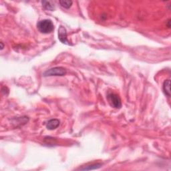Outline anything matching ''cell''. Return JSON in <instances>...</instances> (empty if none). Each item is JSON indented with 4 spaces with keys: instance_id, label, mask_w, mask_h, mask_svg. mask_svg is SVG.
<instances>
[{
    "instance_id": "cell-5",
    "label": "cell",
    "mask_w": 171,
    "mask_h": 171,
    "mask_svg": "<svg viewBox=\"0 0 171 171\" xmlns=\"http://www.w3.org/2000/svg\"><path fill=\"white\" fill-rule=\"evenodd\" d=\"M60 120L58 119H51L46 124V127L50 130H55L60 125Z\"/></svg>"
},
{
    "instance_id": "cell-1",
    "label": "cell",
    "mask_w": 171,
    "mask_h": 171,
    "mask_svg": "<svg viewBox=\"0 0 171 171\" xmlns=\"http://www.w3.org/2000/svg\"><path fill=\"white\" fill-rule=\"evenodd\" d=\"M37 28L42 34H50L54 30V25L50 19H43L38 23Z\"/></svg>"
},
{
    "instance_id": "cell-9",
    "label": "cell",
    "mask_w": 171,
    "mask_h": 171,
    "mask_svg": "<svg viewBox=\"0 0 171 171\" xmlns=\"http://www.w3.org/2000/svg\"><path fill=\"white\" fill-rule=\"evenodd\" d=\"M101 164H96L93 165H90L86 166L85 168H82L81 170H94V169H98L101 166Z\"/></svg>"
},
{
    "instance_id": "cell-3",
    "label": "cell",
    "mask_w": 171,
    "mask_h": 171,
    "mask_svg": "<svg viewBox=\"0 0 171 171\" xmlns=\"http://www.w3.org/2000/svg\"><path fill=\"white\" fill-rule=\"evenodd\" d=\"M66 70L63 67H55L48 70L44 73V76H63L66 74Z\"/></svg>"
},
{
    "instance_id": "cell-7",
    "label": "cell",
    "mask_w": 171,
    "mask_h": 171,
    "mask_svg": "<svg viewBox=\"0 0 171 171\" xmlns=\"http://www.w3.org/2000/svg\"><path fill=\"white\" fill-rule=\"evenodd\" d=\"M42 6L44 7V8L46 10L49 11H54L55 10V6L52 2H48V1H43L42 2Z\"/></svg>"
},
{
    "instance_id": "cell-6",
    "label": "cell",
    "mask_w": 171,
    "mask_h": 171,
    "mask_svg": "<svg viewBox=\"0 0 171 171\" xmlns=\"http://www.w3.org/2000/svg\"><path fill=\"white\" fill-rule=\"evenodd\" d=\"M170 80H166L164 82L163 84V91H164L165 94L168 96H170Z\"/></svg>"
},
{
    "instance_id": "cell-8",
    "label": "cell",
    "mask_w": 171,
    "mask_h": 171,
    "mask_svg": "<svg viewBox=\"0 0 171 171\" xmlns=\"http://www.w3.org/2000/svg\"><path fill=\"white\" fill-rule=\"evenodd\" d=\"M60 4L62 7H64V8L69 9L72 5V2L69 1V0H68V1H64V0H63V1H60Z\"/></svg>"
},
{
    "instance_id": "cell-4",
    "label": "cell",
    "mask_w": 171,
    "mask_h": 171,
    "mask_svg": "<svg viewBox=\"0 0 171 171\" xmlns=\"http://www.w3.org/2000/svg\"><path fill=\"white\" fill-rule=\"evenodd\" d=\"M58 39L62 43V44L70 45V43L68 41L67 38V32L64 26H60L58 29Z\"/></svg>"
},
{
    "instance_id": "cell-2",
    "label": "cell",
    "mask_w": 171,
    "mask_h": 171,
    "mask_svg": "<svg viewBox=\"0 0 171 171\" xmlns=\"http://www.w3.org/2000/svg\"><path fill=\"white\" fill-rule=\"evenodd\" d=\"M107 100L110 106L115 108H120L122 106L121 100L120 97L113 92H108L107 94Z\"/></svg>"
}]
</instances>
